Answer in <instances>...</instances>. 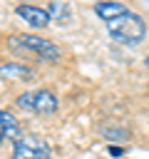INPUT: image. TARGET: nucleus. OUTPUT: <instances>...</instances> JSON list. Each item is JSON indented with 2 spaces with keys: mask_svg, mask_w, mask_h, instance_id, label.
I'll return each instance as SVG.
<instances>
[{
  "mask_svg": "<svg viewBox=\"0 0 149 159\" xmlns=\"http://www.w3.org/2000/svg\"><path fill=\"white\" fill-rule=\"evenodd\" d=\"M94 12L104 20V27L107 32L122 42V45H139L144 37H147V22L139 12L129 10L127 5L122 2H114V0H99L94 2Z\"/></svg>",
  "mask_w": 149,
  "mask_h": 159,
  "instance_id": "obj_1",
  "label": "nucleus"
},
{
  "mask_svg": "<svg viewBox=\"0 0 149 159\" xmlns=\"http://www.w3.org/2000/svg\"><path fill=\"white\" fill-rule=\"evenodd\" d=\"M15 104H17L20 109H25V112H35V114H40V117H50V114H55L57 107H60V104H57V97H55L50 89L22 92V94H17Z\"/></svg>",
  "mask_w": 149,
  "mask_h": 159,
  "instance_id": "obj_2",
  "label": "nucleus"
},
{
  "mask_svg": "<svg viewBox=\"0 0 149 159\" xmlns=\"http://www.w3.org/2000/svg\"><path fill=\"white\" fill-rule=\"evenodd\" d=\"M52 149L42 137H17L12 144V159H50Z\"/></svg>",
  "mask_w": 149,
  "mask_h": 159,
  "instance_id": "obj_3",
  "label": "nucleus"
},
{
  "mask_svg": "<svg viewBox=\"0 0 149 159\" xmlns=\"http://www.w3.org/2000/svg\"><path fill=\"white\" fill-rule=\"evenodd\" d=\"M25 50H30V52H35L37 57H42V60H47V62H57L60 60V47L52 42V40H47V37H40V35H17L15 37Z\"/></svg>",
  "mask_w": 149,
  "mask_h": 159,
  "instance_id": "obj_4",
  "label": "nucleus"
},
{
  "mask_svg": "<svg viewBox=\"0 0 149 159\" xmlns=\"http://www.w3.org/2000/svg\"><path fill=\"white\" fill-rule=\"evenodd\" d=\"M15 15L20 17V20H25L30 27H35V30H40V27H47L50 25V12L47 10H42V7H35V5H17L15 7Z\"/></svg>",
  "mask_w": 149,
  "mask_h": 159,
  "instance_id": "obj_5",
  "label": "nucleus"
},
{
  "mask_svg": "<svg viewBox=\"0 0 149 159\" xmlns=\"http://www.w3.org/2000/svg\"><path fill=\"white\" fill-rule=\"evenodd\" d=\"M17 134H20L17 119H15L10 112L0 109V144H2L5 139H17Z\"/></svg>",
  "mask_w": 149,
  "mask_h": 159,
  "instance_id": "obj_6",
  "label": "nucleus"
},
{
  "mask_svg": "<svg viewBox=\"0 0 149 159\" xmlns=\"http://www.w3.org/2000/svg\"><path fill=\"white\" fill-rule=\"evenodd\" d=\"M0 75L2 77H10V80H32V72L22 65H2L0 67Z\"/></svg>",
  "mask_w": 149,
  "mask_h": 159,
  "instance_id": "obj_7",
  "label": "nucleus"
},
{
  "mask_svg": "<svg viewBox=\"0 0 149 159\" xmlns=\"http://www.w3.org/2000/svg\"><path fill=\"white\" fill-rule=\"evenodd\" d=\"M50 17H52V20H60V22H67V20H70V10H67L60 0H55L52 7H50Z\"/></svg>",
  "mask_w": 149,
  "mask_h": 159,
  "instance_id": "obj_8",
  "label": "nucleus"
},
{
  "mask_svg": "<svg viewBox=\"0 0 149 159\" xmlns=\"http://www.w3.org/2000/svg\"><path fill=\"white\" fill-rule=\"evenodd\" d=\"M104 134H107V137H127V132H124V129H107Z\"/></svg>",
  "mask_w": 149,
  "mask_h": 159,
  "instance_id": "obj_9",
  "label": "nucleus"
},
{
  "mask_svg": "<svg viewBox=\"0 0 149 159\" xmlns=\"http://www.w3.org/2000/svg\"><path fill=\"white\" fill-rule=\"evenodd\" d=\"M109 154H112V157H122L124 149H122V147H109Z\"/></svg>",
  "mask_w": 149,
  "mask_h": 159,
  "instance_id": "obj_10",
  "label": "nucleus"
},
{
  "mask_svg": "<svg viewBox=\"0 0 149 159\" xmlns=\"http://www.w3.org/2000/svg\"><path fill=\"white\" fill-rule=\"evenodd\" d=\"M144 67H147V70H149V55H147V57H144Z\"/></svg>",
  "mask_w": 149,
  "mask_h": 159,
  "instance_id": "obj_11",
  "label": "nucleus"
}]
</instances>
